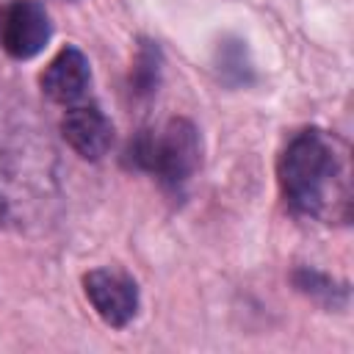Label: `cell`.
I'll return each instance as SVG.
<instances>
[{
    "label": "cell",
    "instance_id": "obj_1",
    "mask_svg": "<svg viewBox=\"0 0 354 354\" xmlns=\"http://www.w3.org/2000/svg\"><path fill=\"white\" fill-rule=\"evenodd\" d=\"M279 183L288 202L307 216H348L346 152L324 130H301L288 141L279 158Z\"/></svg>",
    "mask_w": 354,
    "mask_h": 354
},
{
    "label": "cell",
    "instance_id": "obj_2",
    "mask_svg": "<svg viewBox=\"0 0 354 354\" xmlns=\"http://www.w3.org/2000/svg\"><path fill=\"white\" fill-rule=\"evenodd\" d=\"M133 158L166 185H183L199 166V133L191 122L171 119L163 130L144 133L133 147Z\"/></svg>",
    "mask_w": 354,
    "mask_h": 354
},
{
    "label": "cell",
    "instance_id": "obj_3",
    "mask_svg": "<svg viewBox=\"0 0 354 354\" xmlns=\"http://www.w3.org/2000/svg\"><path fill=\"white\" fill-rule=\"evenodd\" d=\"M50 17L39 0H8L0 6V50L11 58H33L50 41Z\"/></svg>",
    "mask_w": 354,
    "mask_h": 354
},
{
    "label": "cell",
    "instance_id": "obj_4",
    "mask_svg": "<svg viewBox=\"0 0 354 354\" xmlns=\"http://www.w3.org/2000/svg\"><path fill=\"white\" fill-rule=\"evenodd\" d=\"M86 296L108 326H124L138 310L136 282L116 268H97L83 279Z\"/></svg>",
    "mask_w": 354,
    "mask_h": 354
},
{
    "label": "cell",
    "instance_id": "obj_5",
    "mask_svg": "<svg viewBox=\"0 0 354 354\" xmlns=\"http://www.w3.org/2000/svg\"><path fill=\"white\" fill-rule=\"evenodd\" d=\"M61 133H64L66 144L80 158H88V160L102 158L113 144V124L94 105L69 108L66 116L61 119Z\"/></svg>",
    "mask_w": 354,
    "mask_h": 354
},
{
    "label": "cell",
    "instance_id": "obj_6",
    "mask_svg": "<svg viewBox=\"0 0 354 354\" xmlns=\"http://www.w3.org/2000/svg\"><path fill=\"white\" fill-rule=\"evenodd\" d=\"M91 80L88 61L77 47H64L41 72V88L53 102H75L86 94Z\"/></svg>",
    "mask_w": 354,
    "mask_h": 354
},
{
    "label": "cell",
    "instance_id": "obj_7",
    "mask_svg": "<svg viewBox=\"0 0 354 354\" xmlns=\"http://www.w3.org/2000/svg\"><path fill=\"white\" fill-rule=\"evenodd\" d=\"M3 213H6V207H3V199H0V221H3Z\"/></svg>",
    "mask_w": 354,
    "mask_h": 354
}]
</instances>
